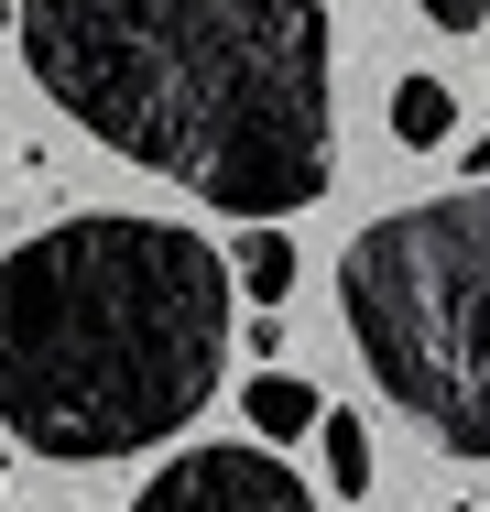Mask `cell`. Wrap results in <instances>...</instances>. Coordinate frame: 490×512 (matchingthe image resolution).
Masks as SVG:
<instances>
[{
  "label": "cell",
  "mask_w": 490,
  "mask_h": 512,
  "mask_svg": "<svg viewBox=\"0 0 490 512\" xmlns=\"http://www.w3.org/2000/svg\"><path fill=\"white\" fill-rule=\"evenodd\" d=\"M22 66L120 164L294 218L327 197V0H22Z\"/></svg>",
  "instance_id": "obj_1"
},
{
  "label": "cell",
  "mask_w": 490,
  "mask_h": 512,
  "mask_svg": "<svg viewBox=\"0 0 490 512\" xmlns=\"http://www.w3.org/2000/svg\"><path fill=\"white\" fill-rule=\"evenodd\" d=\"M229 306L240 273L186 218H55L44 240L0 251V425L55 469L186 436L240 338Z\"/></svg>",
  "instance_id": "obj_2"
},
{
  "label": "cell",
  "mask_w": 490,
  "mask_h": 512,
  "mask_svg": "<svg viewBox=\"0 0 490 512\" xmlns=\"http://www.w3.org/2000/svg\"><path fill=\"white\" fill-rule=\"evenodd\" d=\"M338 316L392 414L447 458H490V186L382 207L338 251Z\"/></svg>",
  "instance_id": "obj_3"
},
{
  "label": "cell",
  "mask_w": 490,
  "mask_h": 512,
  "mask_svg": "<svg viewBox=\"0 0 490 512\" xmlns=\"http://www.w3.org/2000/svg\"><path fill=\"white\" fill-rule=\"evenodd\" d=\"M131 512H316V502L273 447H186L131 491Z\"/></svg>",
  "instance_id": "obj_4"
},
{
  "label": "cell",
  "mask_w": 490,
  "mask_h": 512,
  "mask_svg": "<svg viewBox=\"0 0 490 512\" xmlns=\"http://www.w3.org/2000/svg\"><path fill=\"white\" fill-rule=\"evenodd\" d=\"M240 414H251L262 447H305V436L327 425V393L294 382V371H251V382H240Z\"/></svg>",
  "instance_id": "obj_5"
},
{
  "label": "cell",
  "mask_w": 490,
  "mask_h": 512,
  "mask_svg": "<svg viewBox=\"0 0 490 512\" xmlns=\"http://www.w3.org/2000/svg\"><path fill=\"white\" fill-rule=\"evenodd\" d=\"M447 131H458V88L425 77V66H403V77H392V142H403V153H436Z\"/></svg>",
  "instance_id": "obj_6"
},
{
  "label": "cell",
  "mask_w": 490,
  "mask_h": 512,
  "mask_svg": "<svg viewBox=\"0 0 490 512\" xmlns=\"http://www.w3.org/2000/svg\"><path fill=\"white\" fill-rule=\"evenodd\" d=\"M229 273H240V295H251V306H284V295H294V240L273 229V218H251V240H240V262H229Z\"/></svg>",
  "instance_id": "obj_7"
},
{
  "label": "cell",
  "mask_w": 490,
  "mask_h": 512,
  "mask_svg": "<svg viewBox=\"0 0 490 512\" xmlns=\"http://www.w3.org/2000/svg\"><path fill=\"white\" fill-rule=\"evenodd\" d=\"M316 447H327V480H338V491H371V425H360V414H338V404H327Z\"/></svg>",
  "instance_id": "obj_8"
},
{
  "label": "cell",
  "mask_w": 490,
  "mask_h": 512,
  "mask_svg": "<svg viewBox=\"0 0 490 512\" xmlns=\"http://www.w3.org/2000/svg\"><path fill=\"white\" fill-rule=\"evenodd\" d=\"M425 22H436V33H480L490 0H425Z\"/></svg>",
  "instance_id": "obj_9"
},
{
  "label": "cell",
  "mask_w": 490,
  "mask_h": 512,
  "mask_svg": "<svg viewBox=\"0 0 490 512\" xmlns=\"http://www.w3.org/2000/svg\"><path fill=\"white\" fill-rule=\"evenodd\" d=\"M469 186H490V131H480V142H469Z\"/></svg>",
  "instance_id": "obj_10"
},
{
  "label": "cell",
  "mask_w": 490,
  "mask_h": 512,
  "mask_svg": "<svg viewBox=\"0 0 490 512\" xmlns=\"http://www.w3.org/2000/svg\"><path fill=\"white\" fill-rule=\"evenodd\" d=\"M447 512H480V502H447Z\"/></svg>",
  "instance_id": "obj_11"
}]
</instances>
